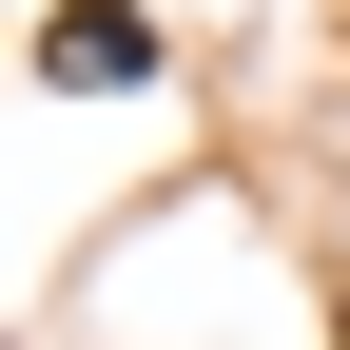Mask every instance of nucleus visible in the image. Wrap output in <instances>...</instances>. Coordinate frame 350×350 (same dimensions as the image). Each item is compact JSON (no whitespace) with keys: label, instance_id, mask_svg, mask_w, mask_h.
Masks as SVG:
<instances>
[{"label":"nucleus","instance_id":"f257e3e1","mask_svg":"<svg viewBox=\"0 0 350 350\" xmlns=\"http://www.w3.org/2000/svg\"><path fill=\"white\" fill-rule=\"evenodd\" d=\"M156 59H175V39L137 20V0H59V20H39V78H59V98H137Z\"/></svg>","mask_w":350,"mask_h":350}]
</instances>
